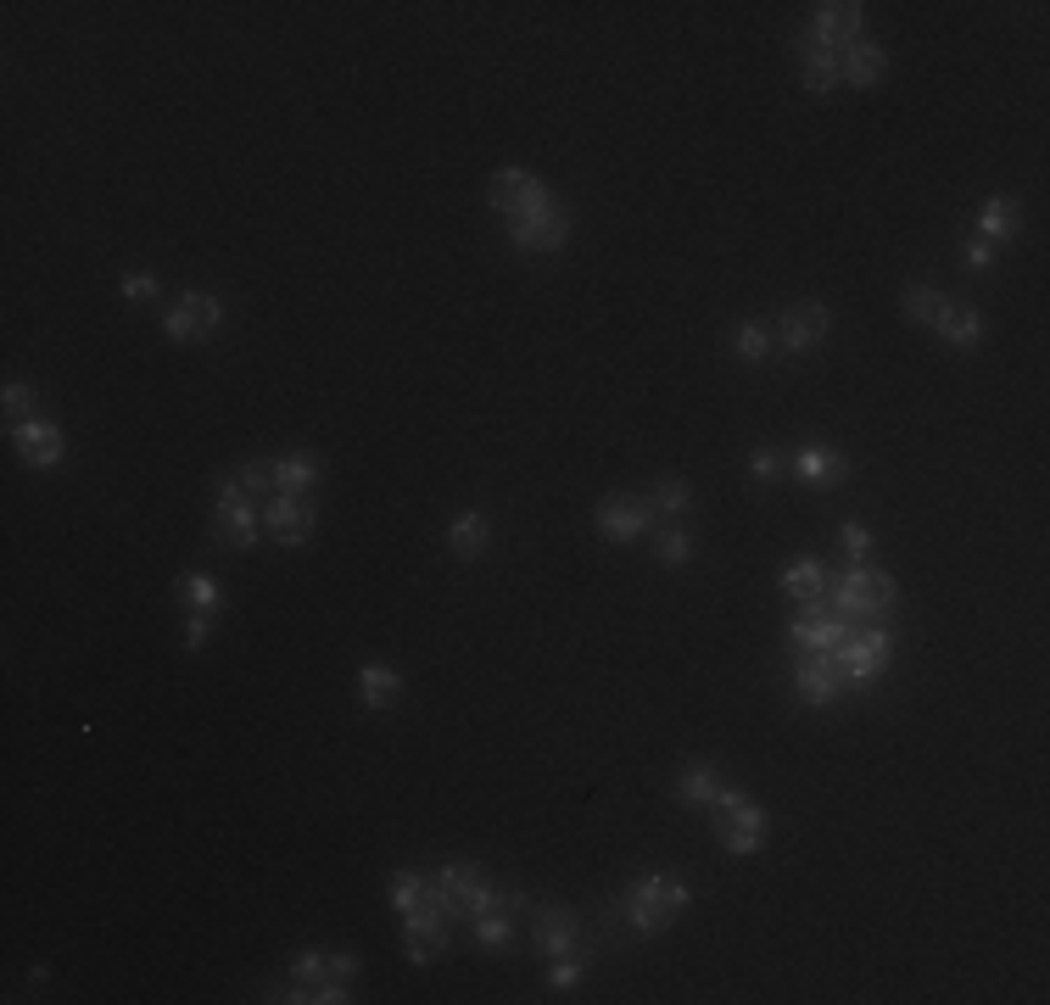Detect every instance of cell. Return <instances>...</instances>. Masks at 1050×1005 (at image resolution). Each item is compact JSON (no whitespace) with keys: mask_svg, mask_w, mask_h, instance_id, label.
<instances>
[{"mask_svg":"<svg viewBox=\"0 0 1050 1005\" xmlns=\"http://www.w3.org/2000/svg\"><path fill=\"white\" fill-rule=\"evenodd\" d=\"M236 486L246 492V502H257L263 492H275V470H257V463H246V470H236Z\"/></svg>","mask_w":1050,"mask_h":1005,"instance_id":"32","label":"cell"},{"mask_svg":"<svg viewBox=\"0 0 1050 1005\" xmlns=\"http://www.w3.org/2000/svg\"><path fill=\"white\" fill-rule=\"evenodd\" d=\"M838 67H844V79H849V85L872 90V85L883 79V73H888V56H883V46H866V40H855V46H844Z\"/></svg>","mask_w":1050,"mask_h":1005,"instance_id":"17","label":"cell"},{"mask_svg":"<svg viewBox=\"0 0 1050 1005\" xmlns=\"http://www.w3.org/2000/svg\"><path fill=\"white\" fill-rule=\"evenodd\" d=\"M263 525H268V536H275V543L302 548L307 536H314V502H307V497H291V492H280L275 502H268Z\"/></svg>","mask_w":1050,"mask_h":1005,"instance_id":"7","label":"cell"},{"mask_svg":"<svg viewBox=\"0 0 1050 1005\" xmlns=\"http://www.w3.org/2000/svg\"><path fill=\"white\" fill-rule=\"evenodd\" d=\"M531 939H536V950L542 955H570V939H575V921L565 916V911H536L531 916Z\"/></svg>","mask_w":1050,"mask_h":1005,"instance_id":"18","label":"cell"},{"mask_svg":"<svg viewBox=\"0 0 1050 1005\" xmlns=\"http://www.w3.org/2000/svg\"><path fill=\"white\" fill-rule=\"evenodd\" d=\"M687 531H666V536H659V559H666V564H687Z\"/></svg>","mask_w":1050,"mask_h":1005,"instance_id":"37","label":"cell"},{"mask_svg":"<svg viewBox=\"0 0 1050 1005\" xmlns=\"http://www.w3.org/2000/svg\"><path fill=\"white\" fill-rule=\"evenodd\" d=\"M794 475H805V481H815V486H833V481L849 475V458H838V453H827V447H799V453H794Z\"/></svg>","mask_w":1050,"mask_h":1005,"instance_id":"19","label":"cell"},{"mask_svg":"<svg viewBox=\"0 0 1050 1005\" xmlns=\"http://www.w3.org/2000/svg\"><path fill=\"white\" fill-rule=\"evenodd\" d=\"M124 296L129 302H151V296H157V280H151V275H124Z\"/></svg>","mask_w":1050,"mask_h":1005,"instance_id":"40","label":"cell"},{"mask_svg":"<svg viewBox=\"0 0 1050 1005\" xmlns=\"http://www.w3.org/2000/svg\"><path fill=\"white\" fill-rule=\"evenodd\" d=\"M447 548L458 559H481V548H486V520L481 514H458L453 531H447Z\"/></svg>","mask_w":1050,"mask_h":1005,"instance_id":"23","label":"cell"},{"mask_svg":"<svg viewBox=\"0 0 1050 1005\" xmlns=\"http://www.w3.org/2000/svg\"><path fill=\"white\" fill-rule=\"evenodd\" d=\"M838 682H844L838 653H810V660L794 671V687H799L805 704H827V699H838Z\"/></svg>","mask_w":1050,"mask_h":1005,"instance_id":"13","label":"cell"},{"mask_svg":"<svg viewBox=\"0 0 1050 1005\" xmlns=\"http://www.w3.org/2000/svg\"><path fill=\"white\" fill-rule=\"evenodd\" d=\"M783 593L799 598V603H805V598H822V593H827L822 564H810V559H805V564H788V570H783Z\"/></svg>","mask_w":1050,"mask_h":1005,"instance_id":"24","label":"cell"},{"mask_svg":"<svg viewBox=\"0 0 1050 1005\" xmlns=\"http://www.w3.org/2000/svg\"><path fill=\"white\" fill-rule=\"evenodd\" d=\"M218 319H224V302H218V296H207V291H185L179 307L163 319V330H168L174 341H207V335L218 330Z\"/></svg>","mask_w":1050,"mask_h":1005,"instance_id":"5","label":"cell"},{"mask_svg":"<svg viewBox=\"0 0 1050 1005\" xmlns=\"http://www.w3.org/2000/svg\"><path fill=\"white\" fill-rule=\"evenodd\" d=\"M866 548H872V531H866V525H844V554H849L855 564L866 559Z\"/></svg>","mask_w":1050,"mask_h":1005,"instance_id":"39","label":"cell"},{"mask_svg":"<svg viewBox=\"0 0 1050 1005\" xmlns=\"http://www.w3.org/2000/svg\"><path fill=\"white\" fill-rule=\"evenodd\" d=\"M207 643V614H190V626H185V648H202Z\"/></svg>","mask_w":1050,"mask_h":1005,"instance_id":"44","label":"cell"},{"mask_svg":"<svg viewBox=\"0 0 1050 1005\" xmlns=\"http://www.w3.org/2000/svg\"><path fill=\"white\" fill-rule=\"evenodd\" d=\"M888 653H894L888 632H849V643L838 648V671L844 682H872L888 665Z\"/></svg>","mask_w":1050,"mask_h":1005,"instance_id":"6","label":"cell"},{"mask_svg":"<svg viewBox=\"0 0 1050 1005\" xmlns=\"http://www.w3.org/2000/svg\"><path fill=\"white\" fill-rule=\"evenodd\" d=\"M861 17H866V7L861 0H827V7H815V23H810V34L822 46H855V34H861Z\"/></svg>","mask_w":1050,"mask_h":1005,"instance_id":"11","label":"cell"},{"mask_svg":"<svg viewBox=\"0 0 1050 1005\" xmlns=\"http://www.w3.org/2000/svg\"><path fill=\"white\" fill-rule=\"evenodd\" d=\"M314 475H319V463L307 458V453H286V458L275 463V492L307 497V486H314Z\"/></svg>","mask_w":1050,"mask_h":1005,"instance_id":"22","label":"cell"},{"mask_svg":"<svg viewBox=\"0 0 1050 1005\" xmlns=\"http://www.w3.org/2000/svg\"><path fill=\"white\" fill-rule=\"evenodd\" d=\"M749 470H755L760 481H776V475H783V453H771V447L749 453Z\"/></svg>","mask_w":1050,"mask_h":1005,"instance_id":"38","label":"cell"},{"mask_svg":"<svg viewBox=\"0 0 1050 1005\" xmlns=\"http://www.w3.org/2000/svg\"><path fill=\"white\" fill-rule=\"evenodd\" d=\"M291 978H296L302 989H314V983H325V955H314V950H302V955H296V966H291Z\"/></svg>","mask_w":1050,"mask_h":1005,"instance_id":"34","label":"cell"},{"mask_svg":"<svg viewBox=\"0 0 1050 1005\" xmlns=\"http://www.w3.org/2000/svg\"><path fill=\"white\" fill-rule=\"evenodd\" d=\"M218 536L229 548H252L257 543V514L252 509H218Z\"/></svg>","mask_w":1050,"mask_h":1005,"instance_id":"26","label":"cell"},{"mask_svg":"<svg viewBox=\"0 0 1050 1005\" xmlns=\"http://www.w3.org/2000/svg\"><path fill=\"white\" fill-rule=\"evenodd\" d=\"M687 905V888L676 877H643L632 882V894L620 900V911H627V921L637 927V933H659V927H671Z\"/></svg>","mask_w":1050,"mask_h":1005,"instance_id":"2","label":"cell"},{"mask_svg":"<svg viewBox=\"0 0 1050 1005\" xmlns=\"http://www.w3.org/2000/svg\"><path fill=\"white\" fill-rule=\"evenodd\" d=\"M654 520V502L643 497H604L598 502V531L609 536V543H632V536H643Z\"/></svg>","mask_w":1050,"mask_h":1005,"instance_id":"9","label":"cell"},{"mask_svg":"<svg viewBox=\"0 0 1050 1005\" xmlns=\"http://www.w3.org/2000/svg\"><path fill=\"white\" fill-rule=\"evenodd\" d=\"M179 593H185V603L197 609V614H213L224 603V593H218L213 575H179Z\"/></svg>","mask_w":1050,"mask_h":1005,"instance_id":"28","label":"cell"},{"mask_svg":"<svg viewBox=\"0 0 1050 1005\" xmlns=\"http://www.w3.org/2000/svg\"><path fill=\"white\" fill-rule=\"evenodd\" d=\"M12 442L28 463H40V470H51V463L62 458V431L46 419H28V424H12Z\"/></svg>","mask_w":1050,"mask_h":1005,"instance_id":"16","label":"cell"},{"mask_svg":"<svg viewBox=\"0 0 1050 1005\" xmlns=\"http://www.w3.org/2000/svg\"><path fill=\"white\" fill-rule=\"evenodd\" d=\"M392 911H425V877L419 872H403V877H392Z\"/></svg>","mask_w":1050,"mask_h":1005,"instance_id":"30","label":"cell"},{"mask_svg":"<svg viewBox=\"0 0 1050 1005\" xmlns=\"http://www.w3.org/2000/svg\"><path fill=\"white\" fill-rule=\"evenodd\" d=\"M794 51L805 56V90L822 96V90H833V85H838V51H833V46H822L810 28H805V34H794Z\"/></svg>","mask_w":1050,"mask_h":1005,"instance_id":"14","label":"cell"},{"mask_svg":"<svg viewBox=\"0 0 1050 1005\" xmlns=\"http://www.w3.org/2000/svg\"><path fill=\"white\" fill-rule=\"evenodd\" d=\"M737 353H744L749 364H760V358L771 353V341H766V330H760V325H737Z\"/></svg>","mask_w":1050,"mask_h":1005,"instance_id":"33","label":"cell"},{"mask_svg":"<svg viewBox=\"0 0 1050 1005\" xmlns=\"http://www.w3.org/2000/svg\"><path fill=\"white\" fill-rule=\"evenodd\" d=\"M776 325H783V346H788V353H805V346H815V341H822L827 335V307L822 302H794V307H783V319H776Z\"/></svg>","mask_w":1050,"mask_h":1005,"instance_id":"12","label":"cell"},{"mask_svg":"<svg viewBox=\"0 0 1050 1005\" xmlns=\"http://www.w3.org/2000/svg\"><path fill=\"white\" fill-rule=\"evenodd\" d=\"M403 950L414 966H425L431 955L447 950V927L437 921V911H408V927H403Z\"/></svg>","mask_w":1050,"mask_h":1005,"instance_id":"15","label":"cell"},{"mask_svg":"<svg viewBox=\"0 0 1050 1005\" xmlns=\"http://www.w3.org/2000/svg\"><path fill=\"white\" fill-rule=\"evenodd\" d=\"M565 236H570L565 207L526 213V218H515V229H509V241H515L520 252H559V246H565Z\"/></svg>","mask_w":1050,"mask_h":1005,"instance_id":"8","label":"cell"},{"mask_svg":"<svg viewBox=\"0 0 1050 1005\" xmlns=\"http://www.w3.org/2000/svg\"><path fill=\"white\" fill-rule=\"evenodd\" d=\"M0 403H7V414H12V424H28V408H34V392H28V385H23V380H12V385H7V397H0Z\"/></svg>","mask_w":1050,"mask_h":1005,"instance_id":"36","label":"cell"},{"mask_svg":"<svg viewBox=\"0 0 1050 1005\" xmlns=\"http://www.w3.org/2000/svg\"><path fill=\"white\" fill-rule=\"evenodd\" d=\"M939 307H945V302L933 296L927 285H906V314H911L916 325H933V319H939Z\"/></svg>","mask_w":1050,"mask_h":1005,"instance_id":"31","label":"cell"},{"mask_svg":"<svg viewBox=\"0 0 1050 1005\" xmlns=\"http://www.w3.org/2000/svg\"><path fill=\"white\" fill-rule=\"evenodd\" d=\"M978 236L995 246V241H1011L1017 236V207H1011L1005 196H995L989 207H984V218H978Z\"/></svg>","mask_w":1050,"mask_h":1005,"instance_id":"25","label":"cell"},{"mask_svg":"<svg viewBox=\"0 0 1050 1005\" xmlns=\"http://www.w3.org/2000/svg\"><path fill=\"white\" fill-rule=\"evenodd\" d=\"M358 692H364V704H369V710H385V704H397L403 682H397V671H392V665H364V671H358Z\"/></svg>","mask_w":1050,"mask_h":1005,"instance_id":"21","label":"cell"},{"mask_svg":"<svg viewBox=\"0 0 1050 1005\" xmlns=\"http://www.w3.org/2000/svg\"><path fill=\"white\" fill-rule=\"evenodd\" d=\"M486 202L492 207H503V213H515V218H526V213H542V207H554V196L542 190V179H531L526 168H503V174H492V185H486Z\"/></svg>","mask_w":1050,"mask_h":1005,"instance_id":"4","label":"cell"},{"mask_svg":"<svg viewBox=\"0 0 1050 1005\" xmlns=\"http://www.w3.org/2000/svg\"><path fill=\"white\" fill-rule=\"evenodd\" d=\"M888 603H894V575L866 570V564H855L849 575H838V587L827 598V609L844 614V621H872V614H883Z\"/></svg>","mask_w":1050,"mask_h":1005,"instance_id":"3","label":"cell"},{"mask_svg":"<svg viewBox=\"0 0 1050 1005\" xmlns=\"http://www.w3.org/2000/svg\"><path fill=\"white\" fill-rule=\"evenodd\" d=\"M961 257H966V268H989V263H995V246H989V241H966Z\"/></svg>","mask_w":1050,"mask_h":1005,"instance_id":"42","label":"cell"},{"mask_svg":"<svg viewBox=\"0 0 1050 1005\" xmlns=\"http://www.w3.org/2000/svg\"><path fill=\"white\" fill-rule=\"evenodd\" d=\"M442 894H447V916H481L497 905V894L470 872V866H447L442 872Z\"/></svg>","mask_w":1050,"mask_h":1005,"instance_id":"10","label":"cell"},{"mask_svg":"<svg viewBox=\"0 0 1050 1005\" xmlns=\"http://www.w3.org/2000/svg\"><path fill=\"white\" fill-rule=\"evenodd\" d=\"M575 978H581V966L559 955V966H554V989H575Z\"/></svg>","mask_w":1050,"mask_h":1005,"instance_id":"43","label":"cell"},{"mask_svg":"<svg viewBox=\"0 0 1050 1005\" xmlns=\"http://www.w3.org/2000/svg\"><path fill=\"white\" fill-rule=\"evenodd\" d=\"M325 978L353 983V978H358V961H353V955H330V961H325Z\"/></svg>","mask_w":1050,"mask_h":1005,"instance_id":"41","label":"cell"},{"mask_svg":"<svg viewBox=\"0 0 1050 1005\" xmlns=\"http://www.w3.org/2000/svg\"><path fill=\"white\" fill-rule=\"evenodd\" d=\"M710 822H716V832H721V843L732 849V855H755V849L766 843V810L737 788L710 793Z\"/></svg>","mask_w":1050,"mask_h":1005,"instance_id":"1","label":"cell"},{"mask_svg":"<svg viewBox=\"0 0 1050 1005\" xmlns=\"http://www.w3.org/2000/svg\"><path fill=\"white\" fill-rule=\"evenodd\" d=\"M933 330H939L950 346H978L984 319L972 314V307H961V302H945V307H939V319H933Z\"/></svg>","mask_w":1050,"mask_h":1005,"instance_id":"20","label":"cell"},{"mask_svg":"<svg viewBox=\"0 0 1050 1005\" xmlns=\"http://www.w3.org/2000/svg\"><path fill=\"white\" fill-rule=\"evenodd\" d=\"M654 502H659L666 514H682V509H687V481H659V486H654Z\"/></svg>","mask_w":1050,"mask_h":1005,"instance_id":"35","label":"cell"},{"mask_svg":"<svg viewBox=\"0 0 1050 1005\" xmlns=\"http://www.w3.org/2000/svg\"><path fill=\"white\" fill-rule=\"evenodd\" d=\"M476 939H481L486 950H503V944H509V939H515V921H509V911H503V905L481 911V916H476Z\"/></svg>","mask_w":1050,"mask_h":1005,"instance_id":"27","label":"cell"},{"mask_svg":"<svg viewBox=\"0 0 1050 1005\" xmlns=\"http://www.w3.org/2000/svg\"><path fill=\"white\" fill-rule=\"evenodd\" d=\"M676 793H682L687 804H710V793H716V771H710V765H687L682 783H676Z\"/></svg>","mask_w":1050,"mask_h":1005,"instance_id":"29","label":"cell"}]
</instances>
